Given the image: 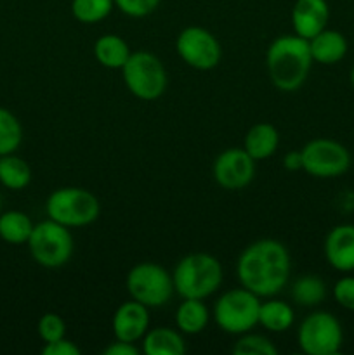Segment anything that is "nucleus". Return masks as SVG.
I'll use <instances>...</instances> for the list:
<instances>
[{
  "mask_svg": "<svg viewBox=\"0 0 354 355\" xmlns=\"http://www.w3.org/2000/svg\"><path fill=\"white\" fill-rule=\"evenodd\" d=\"M255 163L243 148H229L215 158L212 175L222 189H245L255 177Z\"/></svg>",
  "mask_w": 354,
  "mask_h": 355,
  "instance_id": "f8f14e48",
  "label": "nucleus"
},
{
  "mask_svg": "<svg viewBox=\"0 0 354 355\" xmlns=\"http://www.w3.org/2000/svg\"><path fill=\"white\" fill-rule=\"evenodd\" d=\"M37 331L44 343L56 342V340L65 338L66 336V322L59 314L47 312V314H44L38 319Z\"/></svg>",
  "mask_w": 354,
  "mask_h": 355,
  "instance_id": "cd10ccee",
  "label": "nucleus"
},
{
  "mask_svg": "<svg viewBox=\"0 0 354 355\" xmlns=\"http://www.w3.org/2000/svg\"><path fill=\"white\" fill-rule=\"evenodd\" d=\"M295 312L283 300L260 302L259 324L271 333H285L294 326Z\"/></svg>",
  "mask_w": 354,
  "mask_h": 355,
  "instance_id": "412c9836",
  "label": "nucleus"
},
{
  "mask_svg": "<svg viewBox=\"0 0 354 355\" xmlns=\"http://www.w3.org/2000/svg\"><path fill=\"white\" fill-rule=\"evenodd\" d=\"M233 354L236 355H276L278 349L267 336L255 335V333H243L238 342L233 347Z\"/></svg>",
  "mask_w": 354,
  "mask_h": 355,
  "instance_id": "bb28decb",
  "label": "nucleus"
},
{
  "mask_svg": "<svg viewBox=\"0 0 354 355\" xmlns=\"http://www.w3.org/2000/svg\"><path fill=\"white\" fill-rule=\"evenodd\" d=\"M349 80H351V85H353V89H354V66H353V68H351V73H349Z\"/></svg>",
  "mask_w": 354,
  "mask_h": 355,
  "instance_id": "72a5a7b5",
  "label": "nucleus"
},
{
  "mask_svg": "<svg viewBox=\"0 0 354 355\" xmlns=\"http://www.w3.org/2000/svg\"><path fill=\"white\" fill-rule=\"evenodd\" d=\"M210 321V312L203 300L198 298H183L176 312L177 329L184 335H200L205 331Z\"/></svg>",
  "mask_w": 354,
  "mask_h": 355,
  "instance_id": "aec40b11",
  "label": "nucleus"
},
{
  "mask_svg": "<svg viewBox=\"0 0 354 355\" xmlns=\"http://www.w3.org/2000/svg\"><path fill=\"white\" fill-rule=\"evenodd\" d=\"M82 350L75 345L73 342H69L68 338H59L56 342L45 343L42 354L44 355H80Z\"/></svg>",
  "mask_w": 354,
  "mask_h": 355,
  "instance_id": "7c9ffc66",
  "label": "nucleus"
},
{
  "mask_svg": "<svg viewBox=\"0 0 354 355\" xmlns=\"http://www.w3.org/2000/svg\"><path fill=\"white\" fill-rule=\"evenodd\" d=\"M302 170L316 179H335L351 166L347 148L333 139H312L301 149Z\"/></svg>",
  "mask_w": 354,
  "mask_h": 355,
  "instance_id": "9d476101",
  "label": "nucleus"
},
{
  "mask_svg": "<svg viewBox=\"0 0 354 355\" xmlns=\"http://www.w3.org/2000/svg\"><path fill=\"white\" fill-rule=\"evenodd\" d=\"M125 284L132 300L146 305L148 309L165 305L176 291L172 274L165 267L153 262H141L132 267Z\"/></svg>",
  "mask_w": 354,
  "mask_h": 355,
  "instance_id": "6e6552de",
  "label": "nucleus"
},
{
  "mask_svg": "<svg viewBox=\"0 0 354 355\" xmlns=\"http://www.w3.org/2000/svg\"><path fill=\"white\" fill-rule=\"evenodd\" d=\"M333 298L346 311L354 312V276H344L333 284Z\"/></svg>",
  "mask_w": 354,
  "mask_h": 355,
  "instance_id": "c756f323",
  "label": "nucleus"
},
{
  "mask_svg": "<svg viewBox=\"0 0 354 355\" xmlns=\"http://www.w3.org/2000/svg\"><path fill=\"white\" fill-rule=\"evenodd\" d=\"M260 297L246 288H235L219 297L212 318L219 329L228 335H243L259 324Z\"/></svg>",
  "mask_w": 354,
  "mask_h": 355,
  "instance_id": "39448f33",
  "label": "nucleus"
},
{
  "mask_svg": "<svg viewBox=\"0 0 354 355\" xmlns=\"http://www.w3.org/2000/svg\"><path fill=\"white\" fill-rule=\"evenodd\" d=\"M141 350L135 347V343L121 342V340H115L111 345H108L103 350V355H139Z\"/></svg>",
  "mask_w": 354,
  "mask_h": 355,
  "instance_id": "2f4dec72",
  "label": "nucleus"
},
{
  "mask_svg": "<svg viewBox=\"0 0 354 355\" xmlns=\"http://www.w3.org/2000/svg\"><path fill=\"white\" fill-rule=\"evenodd\" d=\"M283 166L288 170V172H298V170H302L301 149H298V151L287 153L283 158Z\"/></svg>",
  "mask_w": 354,
  "mask_h": 355,
  "instance_id": "473e14b6",
  "label": "nucleus"
},
{
  "mask_svg": "<svg viewBox=\"0 0 354 355\" xmlns=\"http://www.w3.org/2000/svg\"><path fill=\"white\" fill-rule=\"evenodd\" d=\"M298 347L307 355H335L344 343L339 319L325 311H316L301 322L297 329Z\"/></svg>",
  "mask_w": 354,
  "mask_h": 355,
  "instance_id": "1a4fd4ad",
  "label": "nucleus"
},
{
  "mask_svg": "<svg viewBox=\"0 0 354 355\" xmlns=\"http://www.w3.org/2000/svg\"><path fill=\"white\" fill-rule=\"evenodd\" d=\"M125 87L141 101H156L167 90V71L163 62L148 51L132 52L121 68Z\"/></svg>",
  "mask_w": 354,
  "mask_h": 355,
  "instance_id": "0eeeda50",
  "label": "nucleus"
},
{
  "mask_svg": "<svg viewBox=\"0 0 354 355\" xmlns=\"http://www.w3.org/2000/svg\"><path fill=\"white\" fill-rule=\"evenodd\" d=\"M115 7L128 17H146L158 9L162 0H113Z\"/></svg>",
  "mask_w": 354,
  "mask_h": 355,
  "instance_id": "c85d7f7f",
  "label": "nucleus"
},
{
  "mask_svg": "<svg viewBox=\"0 0 354 355\" xmlns=\"http://www.w3.org/2000/svg\"><path fill=\"white\" fill-rule=\"evenodd\" d=\"M0 205H2V200H0Z\"/></svg>",
  "mask_w": 354,
  "mask_h": 355,
  "instance_id": "f704fd0d",
  "label": "nucleus"
},
{
  "mask_svg": "<svg viewBox=\"0 0 354 355\" xmlns=\"http://www.w3.org/2000/svg\"><path fill=\"white\" fill-rule=\"evenodd\" d=\"M309 40L298 35H281L267 47L266 66L269 80L281 92H295L307 80L312 66Z\"/></svg>",
  "mask_w": 354,
  "mask_h": 355,
  "instance_id": "f03ea898",
  "label": "nucleus"
},
{
  "mask_svg": "<svg viewBox=\"0 0 354 355\" xmlns=\"http://www.w3.org/2000/svg\"><path fill=\"white\" fill-rule=\"evenodd\" d=\"M222 266L210 253L196 252L183 257L172 272L174 290L180 298L205 300L222 284Z\"/></svg>",
  "mask_w": 354,
  "mask_h": 355,
  "instance_id": "7ed1b4c3",
  "label": "nucleus"
},
{
  "mask_svg": "<svg viewBox=\"0 0 354 355\" xmlns=\"http://www.w3.org/2000/svg\"><path fill=\"white\" fill-rule=\"evenodd\" d=\"M330 21V7L326 0H295L292 7V26L295 35L311 40L323 31Z\"/></svg>",
  "mask_w": 354,
  "mask_h": 355,
  "instance_id": "2eb2a0df",
  "label": "nucleus"
},
{
  "mask_svg": "<svg viewBox=\"0 0 354 355\" xmlns=\"http://www.w3.org/2000/svg\"><path fill=\"white\" fill-rule=\"evenodd\" d=\"M31 182V168L23 158L12 155L0 156V184L10 191H23Z\"/></svg>",
  "mask_w": 354,
  "mask_h": 355,
  "instance_id": "5701e85b",
  "label": "nucleus"
},
{
  "mask_svg": "<svg viewBox=\"0 0 354 355\" xmlns=\"http://www.w3.org/2000/svg\"><path fill=\"white\" fill-rule=\"evenodd\" d=\"M113 7V0H71L73 17L83 24L101 23L110 16Z\"/></svg>",
  "mask_w": 354,
  "mask_h": 355,
  "instance_id": "a878e982",
  "label": "nucleus"
},
{
  "mask_svg": "<svg viewBox=\"0 0 354 355\" xmlns=\"http://www.w3.org/2000/svg\"><path fill=\"white\" fill-rule=\"evenodd\" d=\"M312 61L319 64H337L347 54V40L340 31L325 28L309 40Z\"/></svg>",
  "mask_w": 354,
  "mask_h": 355,
  "instance_id": "dca6fc26",
  "label": "nucleus"
},
{
  "mask_svg": "<svg viewBox=\"0 0 354 355\" xmlns=\"http://www.w3.org/2000/svg\"><path fill=\"white\" fill-rule=\"evenodd\" d=\"M278 146H280L278 128L267 121H260V123L250 127V130L245 134V141H243V149L255 162L271 158L276 153Z\"/></svg>",
  "mask_w": 354,
  "mask_h": 355,
  "instance_id": "a211bd4d",
  "label": "nucleus"
},
{
  "mask_svg": "<svg viewBox=\"0 0 354 355\" xmlns=\"http://www.w3.org/2000/svg\"><path fill=\"white\" fill-rule=\"evenodd\" d=\"M33 222L19 210L0 214V239L9 245H26L33 231Z\"/></svg>",
  "mask_w": 354,
  "mask_h": 355,
  "instance_id": "4be33fe9",
  "label": "nucleus"
},
{
  "mask_svg": "<svg viewBox=\"0 0 354 355\" xmlns=\"http://www.w3.org/2000/svg\"><path fill=\"white\" fill-rule=\"evenodd\" d=\"M149 309L146 305L139 304L135 300L124 302L120 307L115 311L111 328H113L115 340L121 342H141L142 336L149 329Z\"/></svg>",
  "mask_w": 354,
  "mask_h": 355,
  "instance_id": "ddd939ff",
  "label": "nucleus"
},
{
  "mask_svg": "<svg viewBox=\"0 0 354 355\" xmlns=\"http://www.w3.org/2000/svg\"><path fill=\"white\" fill-rule=\"evenodd\" d=\"M141 352L144 355H184L186 342L179 329L172 328H153L146 331L141 340Z\"/></svg>",
  "mask_w": 354,
  "mask_h": 355,
  "instance_id": "f3484780",
  "label": "nucleus"
},
{
  "mask_svg": "<svg viewBox=\"0 0 354 355\" xmlns=\"http://www.w3.org/2000/svg\"><path fill=\"white\" fill-rule=\"evenodd\" d=\"M176 51L189 68L198 71H210L217 68L222 58V49L217 38L201 26H187L177 35Z\"/></svg>",
  "mask_w": 354,
  "mask_h": 355,
  "instance_id": "9b49d317",
  "label": "nucleus"
},
{
  "mask_svg": "<svg viewBox=\"0 0 354 355\" xmlns=\"http://www.w3.org/2000/svg\"><path fill=\"white\" fill-rule=\"evenodd\" d=\"M26 245L31 259L45 269H58V267L66 266L75 248L69 227L58 224L51 218L33 225Z\"/></svg>",
  "mask_w": 354,
  "mask_h": 355,
  "instance_id": "423d86ee",
  "label": "nucleus"
},
{
  "mask_svg": "<svg viewBox=\"0 0 354 355\" xmlns=\"http://www.w3.org/2000/svg\"><path fill=\"white\" fill-rule=\"evenodd\" d=\"M325 259L339 272L354 270V224H340L330 229L323 245Z\"/></svg>",
  "mask_w": 354,
  "mask_h": 355,
  "instance_id": "4468645a",
  "label": "nucleus"
},
{
  "mask_svg": "<svg viewBox=\"0 0 354 355\" xmlns=\"http://www.w3.org/2000/svg\"><path fill=\"white\" fill-rule=\"evenodd\" d=\"M290 253L276 239H259L246 246L236 262L239 284L260 298H273L290 277Z\"/></svg>",
  "mask_w": 354,
  "mask_h": 355,
  "instance_id": "f257e3e1",
  "label": "nucleus"
},
{
  "mask_svg": "<svg viewBox=\"0 0 354 355\" xmlns=\"http://www.w3.org/2000/svg\"><path fill=\"white\" fill-rule=\"evenodd\" d=\"M326 298V284L318 276H302L292 284V300L301 307H314Z\"/></svg>",
  "mask_w": 354,
  "mask_h": 355,
  "instance_id": "b1692460",
  "label": "nucleus"
},
{
  "mask_svg": "<svg viewBox=\"0 0 354 355\" xmlns=\"http://www.w3.org/2000/svg\"><path fill=\"white\" fill-rule=\"evenodd\" d=\"M128 44L115 33L101 35L94 44V58L103 68L121 69L130 58Z\"/></svg>",
  "mask_w": 354,
  "mask_h": 355,
  "instance_id": "6ab92c4d",
  "label": "nucleus"
},
{
  "mask_svg": "<svg viewBox=\"0 0 354 355\" xmlns=\"http://www.w3.org/2000/svg\"><path fill=\"white\" fill-rule=\"evenodd\" d=\"M45 211L51 220L66 227H85L94 224L101 214L99 200L83 187H59L49 194Z\"/></svg>",
  "mask_w": 354,
  "mask_h": 355,
  "instance_id": "20e7f679",
  "label": "nucleus"
},
{
  "mask_svg": "<svg viewBox=\"0 0 354 355\" xmlns=\"http://www.w3.org/2000/svg\"><path fill=\"white\" fill-rule=\"evenodd\" d=\"M23 142V127L14 113L0 107V156L12 155Z\"/></svg>",
  "mask_w": 354,
  "mask_h": 355,
  "instance_id": "393cba45",
  "label": "nucleus"
}]
</instances>
